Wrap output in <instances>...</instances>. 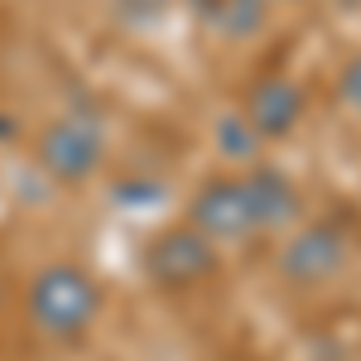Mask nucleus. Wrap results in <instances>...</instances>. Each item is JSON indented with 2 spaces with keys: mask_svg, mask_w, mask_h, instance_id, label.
I'll return each instance as SVG.
<instances>
[{
  "mask_svg": "<svg viewBox=\"0 0 361 361\" xmlns=\"http://www.w3.org/2000/svg\"><path fill=\"white\" fill-rule=\"evenodd\" d=\"M188 226H197L217 246H241L250 236H260L241 173H212V178H202L193 202H188Z\"/></svg>",
  "mask_w": 361,
  "mask_h": 361,
  "instance_id": "39448f33",
  "label": "nucleus"
},
{
  "mask_svg": "<svg viewBox=\"0 0 361 361\" xmlns=\"http://www.w3.org/2000/svg\"><path fill=\"white\" fill-rule=\"evenodd\" d=\"M241 183H246V193H250V212H255L260 231H284V226L304 222V193H299V183L284 169L250 164L241 173Z\"/></svg>",
  "mask_w": 361,
  "mask_h": 361,
  "instance_id": "0eeeda50",
  "label": "nucleus"
},
{
  "mask_svg": "<svg viewBox=\"0 0 361 361\" xmlns=\"http://www.w3.org/2000/svg\"><path fill=\"white\" fill-rule=\"evenodd\" d=\"M308 111V92L294 78H279V73H265L246 87V102H241V116L260 130V140H289L299 126H304Z\"/></svg>",
  "mask_w": 361,
  "mask_h": 361,
  "instance_id": "423d86ee",
  "label": "nucleus"
},
{
  "mask_svg": "<svg viewBox=\"0 0 361 361\" xmlns=\"http://www.w3.org/2000/svg\"><path fill=\"white\" fill-rule=\"evenodd\" d=\"M0 304H5V289H0Z\"/></svg>",
  "mask_w": 361,
  "mask_h": 361,
  "instance_id": "f8f14e48",
  "label": "nucleus"
},
{
  "mask_svg": "<svg viewBox=\"0 0 361 361\" xmlns=\"http://www.w3.org/2000/svg\"><path fill=\"white\" fill-rule=\"evenodd\" d=\"M140 270L154 289H169V294H188L197 284L222 270V246L207 241L197 226L188 222H173V226H159L145 250H140Z\"/></svg>",
  "mask_w": 361,
  "mask_h": 361,
  "instance_id": "7ed1b4c3",
  "label": "nucleus"
},
{
  "mask_svg": "<svg viewBox=\"0 0 361 361\" xmlns=\"http://www.w3.org/2000/svg\"><path fill=\"white\" fill-rule=\"evenodd\" d=\"M212 140H217V154L222 159H231V164H260V149H265V140H260V130L250 126L241 111H222L217 121H212Z\"/></svg>",
  "mask_w": 361,
  "mask_h": 361,
  "instance_id": "1a4fd4ad",
  "label": "nucleus"
},
{
  "mask_svg": "<svg viewBox=\"0 0 361 361\" xmlns=\"http://www.w3.org/2000/svg\"><path fill=\"white\" fill-rule=\"evenodd\" d=\"M352 260V241L337 222H308L289 231V241L279 250V275L294 289H323L333 284Z\"/></svg>",
  "mask_w": 361,
  "mask_h": 361,
  "instance_id": "20e7f679",
  "label": "nucleus"
},
{
  "mask_svg": "<svg viewBox=\"0 0 361 361\" xmlns=\"http://www.w3.org/2000/svg\"><path fill=\"white\" fill-rule=\"evenodd\" d=\"M183 10L193 15L197 29H207L222 44H246L270 25V0H183Z\"/></svg>",
  "mask_w": 361,
  "mask_h": 361,
  "instance_id": "6e6552de",
  "label": "nucleus"
},
{
  "mask_svg": "<svg viewBox=\"0 0 361 361\" xmlns=\"http://www.w3.org/2000/svg\"><path fill=\"white\" fill-rule=\"evenodd\" d=\"M337 97L361 116V54H352L342 68H337Z\"/></svg>",
  "mask_w": 361,
  "mask_h": 361,
  "instance_id": "9d476101",
  "label": "nucleus"
},
{
  "mask_svg": "<svg viewBox=\"0 0 361 361\" xmlns=\"http://www.w3.org/2000/svg\"><path fill=\"white\" fill-rule=\"evenodd\" d=\"M270 5H299V0H270Z\"/></svg>",
  "mask_w": 361,
  "mask_h": 361,
  "instance_id": "9b49d317",
  "label": "nucleus"
},
{
  "mask_svg": "<svg viewBox=\"0 0 361 361\" xmlns=\"http://www.w3.org/2000/svg\"><path fill=\"white\" fill-rule=\"evenodd\" d=\"M102 159H106V121L92 106H68L34 135V164L63 188L87 183Z\"/></svg>",
  "mask_w": 361,
  "mask_h": 361,
  "instance_id": "f03ea898",
  "label": "nucleus"
},
{
  "mask_svg": "<svg viewBox=\"0 0 361 361\" xmlns=\"http://www.w3.org/2000/svg\"><path fill=\"white\" fill-rule=\"evenodd\" d=\"M102 308H106V289L97 284L92 270L73 265V260H54V265L34 270V279H29V289H25L29 328L44 342H58V347L82 342L97 328Z\"/></svg>",
  "mask_w": 361,
  "mask_h": 361,
  "instance_id": "f257e3e1",
  "label": "nucleus"
}]
</instances>
